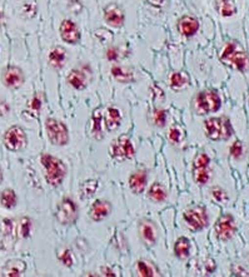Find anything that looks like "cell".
Listing matches in <instances>:
<instances>
[{"instance_id": "obj_1", "label": "cell", "mask_w": 249, "mask_h": 277, "mask_svg": "<svg viewBox=\"0 0 249 277\" xmlns=\"http://www.w3.org/2000/svg\"><path fill=\"white\" fill-rule=\"evenodd\" d=\"M221 60L224 64L234 67L235 69L241 72L246 71L249 64L248 54L237 40L226 43L224 49L222 50Z\"/></svg>"}, {"instance_id": "obj_2", "label": "cell", "mask_w": 249, "mask_h": 277, "mask_svg": "<svg viewBox=\"0 0 249 277\" xmlns=\"http://www.w3.org/2000/svg\"><path fill=\"white\" fill-rule=\"evenodd\" d=\"M40 163L45 168L46 182L51 187H59L67 175V167L64 162L60 161L57 157L50 156L48 153H43L40 156Z\"/></svg>"}, {"instance_id": "obj_3", "label": "cell", "mask_w": 249, "mask_h": 277, "mask_svg": "<svg viewBox=\"0 0 249 277\" xmlns=\"http://www.w3.org/2000/svg\"><path fill=\"white\" fill-rule=\"evenodd\" d=\"M205 136L212 141H226L233 134L229 119L226 117H214L204 122Z\"/></svg>"}, {"instance_id": "obj_4", "label": "cell", "mask_w": 249, "mask_h": 277, "mask_svg": "<svg viewBox=\"0 0 249 277\" xmlns=\"http://www.w3.org/2000/svg\"><path fill=\"white\" fill-rule=\"evenodd\" d=\"M222 101L214 91H203L196 98V110L198 114H209L221 109Z\"/></svg>"}, {"instance_id": "obj_5", "label": "cell", "mask_w": 249, "mask_h": 277, "mask_svg": "<svg viewBox=\"0 0 249 277\" xmlns=\"http://www.w3.org/2000/svg\"><path fill=\"white\" fill-rule=\"evenodd\" d=\"M45 130L49 141L54 146H67L69 143V132L63 122L55 118H48L45 121Z\"/></svg>"}, {"instance_id": "obj_6", "label": "cell", "mask_w": 249, "mask_h": 277, "mask_svg": "<svg viewBox=\"0 0 249 277\" xmlns=\"http://www.w3.org/2000/svg\"><path fill=\"white\" fill-rule=\"evenodd\" d=\"M26 134L19 126H12L4 134V146L12 152H19L26 147Z\"/></svg>"}, {"instance_id": "obj_7", "label": "cell", "mask_w": 249, "mask_h": 277, "mask_svg": "<svg viewBox=\"0 0 249 277\" xmlns=\"http://www.w3.org/2000/svg\"><path fill=\"white\" fill-rule=\"evenodd\" d=\"M109 152H111V156H113L115 159L124 161V159L133 158L136 151H134V146L132 143L131 138L123 134V136H119L112 143Z\"/></svg>"}, {"instance_id": "obj_8", "label": "cell", "mask_w": 249, "mask_h": 277, "mask_svg": "<svg viewBox=\"0 0 249 277\" xmlns=\"http://www.w3.org/2000/svg\"><path fill=\"white\" fill-rule=\"evenodd\" d=\"M184 221L187 222L188 227L193 231H202L208 226V213L207 209L202 206H196L188 209L184 213Z\"/></svg>"}, {"instance_id": "obj_9", "label": "cell", "mask_w": 249, "mask_h": 277, "mask_svg": "<svg viewBox=\"0 0 249 277\" xmlns=\"http://www.w3.org/2000/svg\"><path fill=\"white\" fill-rule=\"evenodd\" d=\"M210 158L205 153H199L198 156L194 159L193 163V177L196 183L199 186H204L210 178V171H209Z\"/></svg>"}, {"instance_id": "obj_10", "label": "cell", "mask_w": 249, "mask_h": 277, "mask_svg": "<svg viewBox=\"0 0 249 277\" xmlns=\"http://www.w3.org/2000/svg\"><path fill=\"white\" fill-rule=\"evenodd\" d=\"M57 220L62 225H73L78 218V207L70 198H64L57 207Z\"/></svg>"}, {"instance_id": "obj_11", "label": "cell", "mask_w": 249, "mask_h": 277, "mask_svg": "<svg viewBox=\"0 0 249 277\" xmlns=\"http://www.w3.org/2000/svg\"><path fill=\"white\" fill-rule=\"evenodd\" d=\"M215 236L221 241H229L234 236L237 227L234 224V218L229 213L221 216L215 224Z\"/></svg>"}, {"instance_id": "obj_12", "label": "cell", "mask_w": 249, "mask_h": 277, "mask_svg": "<svg viewBox=\"0 0 249 277\" xmlns=\"http://www.w3.org/2000/svg\"><path fill=\"white\" fill-rule=\"evenodd\" d=\"M25 82L24 72L17 65H9L3 73V83L9 89H19Z\"/></svg>"}, {"instance_id": "obj_13", "label": "cell", "mask_w": 249, "mask_h": 277, "mask_svg": "<svg viewBox=\"0 0 249 277\" xmlns=\"http://www.w3.org/2000/svg\"><path fill=\"white\" fill-rule=\"evenodd\" d=\"M60 38L68 44H78L82 39V34L78 25L70 19H64L60 24Z\"/></svg>"}, {"instance_id": "obj_14", "label": "cell", "mask_w": 249, "mask_h": 277, "mask_svg": "<svg viewBox=\"0 0 249 277\" xmlns=\"http://www.w3.org/2000/svg\"><path fill=\"white\" fill-rule=\"evenodd\" d=\"M103 13H104V20L109 25L114 26V28L123 26L125 20L124 10L118 4L109 3L108 5H105Z\"/></svg>"}, {"instance_id": "obj_15", "label": "cell", "mask_w": 249, "mask_h": 277, "mask_svg": "<svg viewBox=\"0 0 249 277\" xmlns=\"http://www.w3.org/2000/svg\"><path fill=\"white\" fill-rule=\"evenodd\" d=\"M112 212V204L111 202L104 201V200H96L93 204H91V209H89V216L95 222H100V221L105 220L108 216Z\"/></svg>"}, {"instance_id": "obj_16", "label": "cell", "mask_w": 249, "mask_h": 277, "mask_svg": "<svg viewBox=\"0 0 249 277\" xmlns=\"http://www.w3.org/2000/svg\"><path fill=\"white\" fill-rule=\"evenodd\" d=\"M199 29V22L194 17L184 15L178 20V30L184 37H193Z\"/></svg>"}, {"instance_id": "obj_17", "label": "cell", "mask_w": 249, "mask_h": 277, "mask_svg": "<svg viewBox=\"0 0 249 277\" xmlns=\"http://www.w3.org/2000/svg\"><path fill=\"white\" fill-rule=\"evenodd\" d=\"M129 187L136 195L144 192L147 187V173L145 171H136L129 177Z\"/></svg>"}, {"instance_id": "obj_18", "label": "cell", "mask_w": 249, "mask_h": 277, "mask_svg": "<svg viewBox=\"0 0 249 277\" xmlns=\"http://www.w3.org/2000/svg\"><path fill=\"white\" fill-rule=\"evenodd\" d=\"M139 233H140V237L143 238L147 245H154L157 241V229L152 222L149 221H144L140 224L139 226Z\"/></svg>"}, {"instance_id": "obj_19", "label": "cell", "mask_w": 249, "mask_h": 277, "mask_svg": "<svg viewBox=\"0 0 249 277\" xmlns=\"http://www.w3.org/2000/svg\"><path fill=\"white\" fill-rule=\"evenodd\" d=\"M112 76L120 83H131L134 80V72L133 69L128 67H122V65H113L111 69Z\"/></svg>"}, {"instance_id": "obj_20", "label": "cell", "mask_w": 249, "mask_h": 277, "mask_svg": "<svg viewBox=\"0 0 249 277\" xmlns=\"http://www.w3.org/2000/svg\"><path fill=\"white\" fill-rule=\"evenodd\" d=\"M120 123H122V113L119 112L118 108H108L107 113H105V127H107V129H118L120 127Z\"/></svg>"}, {"instance_id": "obj_21", "label": "cell", "mask_w": 249, "mask_h": 277, "mask_svg": "<svg viewBox=\"0 0 249 277\" xmlns=\"http://www.w3.org/2000/svg\"><path fill=\"white\" fill-rule=\"evenodd\" d=\"M169 85L174 91H181L189 85V76L185 72H174L169 76Z\"/></svg>"}, {"instance_id": "obj_22", "label": "cell", "mask_w": 249, "mask_h": 277, "mask_svg": "<svg viewBox=\"0 0 249 277\" xmlns=\"http://www.w3.org/2000/svg\"><path fill=\"white\" fill-rule=\"evenodd\" d=\"M66 57H67L66 49L63 48V47H54L48 55L49 64L55 69L63 68L64 62H66Z\"/></svg>"}, {"instance_id": "obj_23", "label": "cell", "mask_w": 249, "mask_h": 277, "mask_svg": "<svg viewBox=\"0 0 249 277\" xmlns=\"http://www.w3.org/2000/svg\"><path fill=\"white\" fill-rule=\"evenodd\" d=\"M67 82L73 88L78 89V91L84 89V88L87 87V84H88L84 72L79 71V69H73V71L69 72V74L67 76Z\"/></svg>"}, {"instance_id": "obj_24", "label": "cell", "mask_w": 249, "mask_h": 277, "mask_svg": "<svg viewBox=\"0 0 249 277\" xmlns=\"http://www.w3.org/2000/svg\"><path fill=\"white\" fill-rule=\"evenodd\" d=\"M26 270V265L24 261L12 260L9 261L4 267V276L6 277H19L23 276Z\"/></svg>"}, {"instance_id": "obj_25", "label": "cell", "mask_w": 249, "mask_h": 277, "mask_svg": "<svg viewBox=\"0 0 249 277\" xmlns=\"http://www.w3.org/2000/svg\"><path fill=\"white\" fill-rule=\"evenodd\" d=\"M102 109L96 108L94 110L93 116H91V122H93V127H91V136L95 139H103L104 134H103V127H102Z\"/></svg>"}, {"instance_id": "obj_26", "label": "cell", "mask_w": 249, "mask_h": 277, "mask_svg": "<svg viewBox=\"0 0 249 277\" xmlns=\"http://www.w3.org/2000/svg\"><path fill=\"white\" fill-rule=\"evenodd\" d=\"M190 252V242L188 238L185 237H179L178 240L174 243V253L178 258L184 260L189 256Z\"/></svg>"}, {"instance_id": "obj_27", "label": "cell", "mask_w": 249, "mask_h": 277, "mask_svg": "<svg viewBox=\"0 0 249 277\" xmlns=\"http://www.w3.org/2000/svg\"><path fill=\"white\" fill-rule=\"evenodd\" d=\"M0 203H1V206L8 209L14 208L18 203V197L15 191L12 190V188L4 190L3 192H1V195H0Z\"/></svg>"}, {"instance_id": "obj_28", "label": "cell", "mask_w": 249, "mask_h": 277, "mask_svg": "<svg viewBox=\"0 0 249 277\" xmlns=\"http://www.w3.org/2000/svg\"><path fill=\"white\" fill-rule=\"evenodd\" d=\"M149 198L154 202H163L167 198V191L159 182H156L149 188Z\"/></svg>"}, {"instance_id": "obj_29", "label": "cell", "mask_w": 249, "mask_h": 277, "mask_svg": "<svg viewBox=\"0 0 249 277\" xmlns=\"http://www.w3.org/2000/svg\"><path fill=\"white\" fill-rule=\"evenodd\" d=\"M98 190V182L95 179H88L80 184V197L89 198Z\"/></svg>"}, {"instance_id": "obj_30", "label": "cell", "mask_w": 249, "mask_h": 277, "mask_svg": "<svg viewBox=\"0 0 249 277\" xmlns=\"http://www.w3.org/2000/svg\"><path fill=\"white\" fill-rule=\"evenodd\" d=\"M218 10L222 17H232L237 13V6L234 0H221L218 4Z\"/></svg>"}, {"instance_id": "obj_31", "label": "cell", "mask_w": 249, "mask_h": 277, "mask_svg": "<svg viewBox=\"0 0 249 277\" xmlns=\"http://www.w3.org/2000/svg\"><path fill=\"white\" fill-rule=\"evenodd\" d=\"M184 136H185L184 134V129L181 127H179V126H173L169 129V132H168V138H169V141L172 142L173 145L181 143L184 139Z\"/></svg>"}, {"instance_id": "obj_32", "label": "cell", "mask_w": 249, "mask_h": 277, "mask_svg": "<svg viewBox=\"0 0 249 277\" xmlns=\"http://www.w3.org/2000/svg\"><path fill=\"white\" fill-rule=\"evenodd\" d=\"M136 271H138L139 276L142 277L156 276V271H154L153 266L149 265L145 261H138V263H136Z\"/></svg>"}, {"instance_id": "obj_33", "label": "cell", "mask_w": 249, "mask_h": 277, "mask_svg": "<svg viewBox=\"0 0 249 277\" xmlns=\"http://www.w3.org/2000/svg\"><path fill=\"white\" fill-rule=\"evenodd\" d=\"M94 37L103 44H107V43H111L113 40V33L108 30V29H96L94 31Z\"/></svg>"}, {"instance_id": "obj_34", "label": "cell", "mask_w": 249, "mask_h": 277, "mask_svg": "<svg viewBox=\"0 0 249 277\" xmlns=\"http://www.w3.org/2000/svg\"><path fill=\"white\" fill-rule=\"evenodd\" d=\"M31 220L29 217H23L20 220V224H19V233L23 237H29L31 232Z\"/></svg>"}, {"instance_id": "obj_35", "label": "cell", "mask_w": 249, "mask_h": 277, "mask_svg": "<svg viewBox=\"0 0 249 277\" xmlns=\"http://www.w3.org/2000/svg\"><path fill=\"white\" fill-rule=\"evenodd\" d=\"M153 121L157 127H164L167 122V112L164 109H156L153 113Z\"/></svg>"}, {"instance_id": "obj_36", "label": "cell", "mask_w": 249, "mask_h": 277, "mask_svg": "<svg viewBox=\"0 0 249 277\" xmlns=\"http://www.w3.org/2000/svg\"><path fill=\"white\" fill-rule=\"evenodd\" d=\"M229 153L233 158H235V159L242 158V156H243V145H242V142L235 141L234 143L230 146Z\"/></svg>"}, {"instance_id": "obj_37", "label": "cell", "mask_w": 249, "mask_h": 277, "mask_svg": "<svg viewBox=\"0 0 249 277\" xmlns=\"http://www.w3.org/2000/svg\"><path fill=\"white\" fill-rule=\"evenodd\" d=\"M59 260L62 261V262L64 263V265H66L67 267H71V266H73V262H74L73 256H71L70 251H69L68 249L63 250V251L60 252V253H59Z\"/></svg>"}, {"instance_id": "obj_38", "label": "cell", "mask_w": 249, "mask_h": 277, "mask_svg": "<svg viewBox=\"0 0 249 277\" xmlns=\"http://www.w3.org/2000/svg\"><path fill=\"white\" fill-rule=\"evenodd\" d=\"M212 196L215 201H218V202H224L226 200H228V196H226V193L224 192L222 188H219V187H214V188H213Z\"/></svg>"}, {"instance_id": "obj_39", "label": "cell", "mask_w": 249, "mask_h": 277, "mask_svg": "<svg viewBox=\"0 0 249 277\" xmlns=\"http://www.w3.org/2000/svg\"><path fill=\"white\" fill-rule=\"evenodd\" d=\"M69 10L74 13V14H79L80 12L83 10V3L80 0H70L68 4Z\"/></svg>"}, {"instance_id": "obj_40", "label": "cell", "mask_w": 249, "mask_h": 277, "mask_svg": "<svg viewBox=\"0 0 249 277\" xmlns=\"http://www.w3.org/2000/svg\"><path fill=\"white\" fill-rule=\"evenodd\" d=\"M23 12L28 18H33L35 17V14H37V6H35L34 4L26 3L24 4L23 6Z\"/></svg>"}, {"instance_id": "obj_41", "label": "cell", "mask_w": 249, "mask_h": 277, "mask_svg": "<svg viewBox=\"0 0 249 277\" xmlns=\"http://www.w3.org/2000/svg\"><path fill=\"white\" fill-rule=\"evenodd\" d=\"M107 58L109 62H115L116 59L119 58V53L118 49L116 48H109L107 50Z\"/></svg>"}, {"instance_id": "obj_42", "label": "cell", "mask_w": 249, "mask_h": 277, "mask_svg": "<svg viewBox=\"0 0 249 277\" xmlns=\"http://www.w3.org/2000/svg\"><path fill=\"white\" fill-rule=\"evenodd\" d=\"M232 275H234V276H249L248 272L244 271L241 266H233Z\"/></svg>"}, {"instance_id": "obj_43", "label": "cell", "mask_w": 249, "mask_h": 277, "mask_svg": "<svg viewBox=\"0 0 249 277\" xmlns=\"http://www.w3.org/2000/svg\"><path fill=\"white\" fill-rule=\"evenodd\" d=\"M30 107H31V109H34V110H39L40 108H42V101H40L39 98H38L37 96L34 97V98L31 99V102H30Z\"/></svg>"}, {"instance_id": "obj_44", "label": "cell", "mask_w": 249, "mask_h": 277, "mask_svg": "<svg viewBox=\"0 0 249 277\" xmlns=\"http://www.w3.org/2000/svg\"><path fill=\"white\" fill-rule=\"evenodd\" d=\"M147 3L152 6H156V8H160L167 3V0H147Z\"/></svg>"}, {"instance_id": "obj_45", "label": "cell", "mask_w": 249, "mask_h": 277, "mask_svg": "<svg viewBox=\"0 0 249 277\" xmlns=\"http://www.w3.org/2000/svg\"><path fill=\"white\" fill-rule=\"evenodd\" d=\"M205 270H207V274H212L215 270V262L213 260H208L205 263Z\"/></svg>"}, {"instance_id": "obj_46", "label": "cell", "mask_w": 249, "mask_h": 277, "mask_svg": "<svg viewBox=\"0 0 249 277\" xmlns=\"http://www.w3.org/2000/svg\"><path fill=\"white\" fill-rule=\"evenodd\" d=\"M102 275H103V276H115V274H114V272L112 271L109 267H103Z\"/></svg>"}, {"instance_id": "obj_47", "label": "cell", "mask_w": 249, "mask_h": 277, "mask_svg": "<svg viewBox=\"0 0 249 277\" xmlns=\"http://www.w3.org/2000/svg\"><path fill=\"white\" fill-rule=\"evenodd\" d=\"M8 110H9V105L6 104L5 102L0 103V114L8 113Z\"/></svg>"}, {"instance_id": "obj_48", "label": "cell", "mask_w": 249, "mask_h": 277, "mask_svg": "<svg viewBox=\"0 0 249 277\" xmlns=\"http://www.w3.org/2000/svg\"><path fill=\"white\" fill-rule=\"evenodd\" d=\"M3 182V171H1V168H0V183Z\"/></svg>"}, {"instance_id": "obj_49", "label": "cell", "mask_w": 249, "mask_h": 277, "mask_svg": "<svg viewBox=\"0 0 249 277\" xmlns=\"http://www.w3.org/2000/svg\"><path fill=\"white\" fill-rule=\"evenodd\" d=\"M1 20H3V13L0 12V23H1Z\"/></svg>"}]
</instances>
